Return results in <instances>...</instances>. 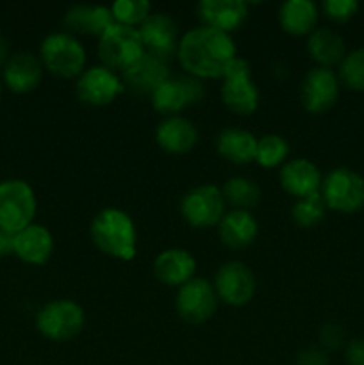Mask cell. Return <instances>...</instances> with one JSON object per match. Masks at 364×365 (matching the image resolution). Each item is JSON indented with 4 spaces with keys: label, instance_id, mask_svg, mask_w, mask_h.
Masks as SVG:
<instances>
[{
    "label": "cell",
    "instance_id": "cell-2",
    "mask_svg": "<svg viewBox=\"0 0 364 365\" xmlns=\"http://www.w3.org/2000/svg\"><path fill=\"white\" fill-rule=\"evenodd\" d=\"M89 237L95 248L111 259L131 262L138 255V230L134 220L118 207H106L93 216Z\"/></svg>",
    "mask_w": 364,
    "mask_h": 365
},
{
    "label": "cell",
    "instance_id": "cell-9",
    "mask_svg": "<svg viewBox=\"0 0 364 365\" xmlns=\"http://www.w3.org/2000/svg\"><path fill=\"white\" fill-rule=\"evenodd\" d=\"M227 202L221 187L213 184H202L189 189L181 200V216L186 223L196 230L218 227L225 216Z\"/></svg>",
    "mask_w": 364,
    "mask_h": 365
},
{
    "label": "cell",
    "instance_id": "cell-33",
    "mask_svg": "<svg viewBox=\"0 0 364 365\" xmlns=\"http://www.w3.org/2000/svg\"><path fill=\"white\" fill-rule=\"evenodd\" d=\"M321 11L328 20L335 24H346L359 11V2L357 0H325L321 2Z\"/></svg>",
    "mask_w": 364,
    "mask_h": 365
},
{
    "label": "cell",
    "instance_id": "cell-20",
    "mask_svg": "<svg viewBox=\"0 0 364 365\" xmlns=\"http://www.w3.org/2000/svg\"><path fill=\"white\" fill-rule=\"evenodd\" d=\"M196 259L182 248L163 250L153 260V274L168 287H182L195 278Z\"/></svg>",
    "mask_w": 364,
    "mask_h": 365
},
{
    "label": "cell",
    "instance_id": "cell-7",
    "mask_svg": "<svg viewBox=\"0 0 364 365\" xmlns=\"http://www.w3.org/2000/svg\"><path fill=\"white\" fill-rule=\"evenodd\" d=\"M38 202L31 184L20 178L0 182V230L14 235L32 225Z\"/></svg>",
    "mask_w": 364,
    "mask_h": 365
},
{
    "label": "cell",
    "instance_id": "cell-15",
    "mask_svg": "<svg viewBox=\"0 0 364 365\" xmlns=\"http://www.w3.org/2000/svg\"><path fill=\"white\" fill-rule=\"evenodd\" d=\"M138 31L146 53L159 57L166 63L177 56L181 36H178L177 21L170 14L152 13L139 25Z\"/></svg>",
    "mask_w": 364,
    "mask_h": 365
},
{
    "label": "cell",
    "instance_id": "cell-8",
    "mask_svg": "<svg viewBox=\"0 0 364 365\" xmlns=\"http://www.w3.org/2000/svg\"><path fill=\"white\" fill-rule=\"evenodd\" d=\"M86 324V312L74 299H54L36 314V328L52 342H68L77 337Z\"/></svg>",
    "mask_w": 364,
    "mask_h": 365
},
{
    "label": "cell",
    "instance_id": "cell-3",
    "mask_svg": "<svg viewBox=\"0 0 364 365\" xmlns=\"http://www.w3.org/2000/svg\"><path fill=\"white\" fill-rule=\"evenodd\" d=\"M43 68L61 78H77L86 70V48L68 31L52 32L39 46Z\"/></svg>",
    "mask_w": 364,
    "mask_h": 365
},
{
    "label": "cell",
    "instance_id": "cell-6",
    "mask_svg": "<svg viewBox=\"0 0 364 365\" xmlns=\"http://www.w3.org/2000/svg\"><path fill=\"white\" fill-rule=\"evenodd\" d=\"M320 195L327 210L355 214L364 209V177L346 166L328 171L321 182Z\"/></svg>",
    "mask_w": 364,
    "mask_h": 365
},
{
    "label": "cell",
    "instance_id": "cell-30",
    "mask_svg": "<svg viewBox=\"0 0 364 365\" xmlns=\"http://www.w3.org/2000/svg\"><path fill=\"white\" fill-rule=\"evenodd\" d=\"M325 214H327V207H325L320 192L295 200L291 207V220L300 228L318 227L325 220Z\"/></svg>",
    "mask_w": 364,
    "mask_h": 365
},
{
    "label": "cell",
    "instance_id": "cell-24",
    "mask_svg": "<svg viewBox=\"0 0 364 365\" xmlns=\"http://www.w3.org/2000/svg\"><path fill=\"white\" fill-rule=\"evenodd\" d=\"M43 77V63L31 52H18L9 57L4 66V82L14 93L32 91L39 86Z\"/></svg>",
    "mask_w": 364,
    "mask_h": 365
},
{
    "label": "cell",
    "instance_id": "cell-16",
    "mask_svg": "<svg viewBox=\"0 0 364 365\" xmlns=\"http://www.w3.org/2000/svg\"><path fill=\"white\" fill-rule=\"evenodd\" d=\"M323 182L320 168L309 159L296 157L278 168V184L295 200L318 195Z\"/></svg>",
    "mask_w": 364,
    "mask_h": 365
},
{
    "label": "cell",
    "instance_id": "cell-12",
    "mask_svg": "<svg viewBox=\"0 0 364 365\" xmlns=\"http://www.w3.org/2000/svg\"><path fill=\"white\" fill-rule=\"evenodd\" d=\"M341 82L330 68L314 66L303 75L300 82V102L309 114H323L330 110L339 100Z\"/></svg>",
    "mask_w": 364,
    "mask_h": 365
},
{
    "label": "cell",
    "instance_id": "cell-38",
    "mask_svg": "<svg viewBox=\"0 0 364 365\" xmlns=\"http://www.w3.org/2000/svg\"><path fill=\"white\" fill-rule=\"evenodd\" d=\"M7 61H9V43L0 34V68L6 66Z\"/></svg>",
    "mask_w": 364,
    "mask_h": 365
},
{
    "label": "cell",
    "instance_id": "cell-25",
    "mask_svg": "<svg viewBox=\"0 0 364 365\" xmlns=\"http://www.w3.org/2000/svg\"><path fill=\"white\" fill-rule=\"evenodd\" d=\"M257 141L259 138H256L252 132L245 130V128H225L216 138V152L227 163L245 166V164L256 163Z\"/></svg>",
    "mask_w": 364,
    "mask_h": 365
},
{
    "label": "cell",
    "instance_id": "cell-21",
    "mask_svg": "<svg viewBox=\"0 0 364 365\" xmlns=\"http://www.w3.org/2000/svg\"><path fill=\"white\" fill-rule=\"evenodd\" d=\"M170 77V68L166 61L159 59L156 56L145 53L132 68H128L125 73H121L125 88L131 89L136 95H148L163 84Z\"/></svg>",
    "mask_w": 364,
    "mask_h": 365
},
{
    "label": "cell",
    "instance_id": "cell-19",
    "mask_svg": "<svg viewBox=\"0 0 364 365\" xmlns=\"http://www.w3.org/2000/svg\"><path fill=\"white\" fill-rule=\"evenodd\" d=\"M156 143L170 155H184L198 143V128L184 116H166L157 125Z\"/></svg>",
    "mask_w": 364,
    "mask_h": 365
},
{
    "label": "cell",
    "instance_id": "cell-31",
    "mask_svg": "<svg viewBox=\"0 0 364 365\" xmlns=\"http://www.w3.org/2000/svg\"><path fill=\"white\" fill-rule=\"evenodd\" d=\"M109 7L116 24L134 29L152 14V6L146 0H116Z\"/></svg>",
    "mask_w": 364,
    "mask_h": 365
},
{
    "label": "cell",
    "instance_id": "cell-17",
    "mask_svg": "<svg viewBox=\"0 0 364 365\" xmlns=\"http://www.w3.org/2000/svg\"><path fill=\"white\" fill-rule=\"evenodd\" d=\"M195 11L202 25L231 36L248 18V4L243 0H202Z\"/></svg>",
    "mask_w": 364,
    "mask_h": 365
},
{
    "label": "cell",
    "instance_id": "cell-32",
    "mask_svg": "<svg viewBox=\"0 0 364 365\" xmlns=\"http://www.w3.org/2000/svg\"><path fill=\"white\" fill-rule=\"evenodd\" d=\"M338 77L341 86L352 91H364V46L346 52L345 59L339 64Z\"/></svg>",
    "mask_w": 364,
    "mask_h": 365
},
{
    "label": "cell",
    "instance_id": "cell-28",
    "mask_svg": "<svg viewBox=\"0 0 364 365\" xmlns=\"http://www.w3.org/2000/svg\"><path fill=\"white\" fill-rule=\"evenodd\" d=\"M223 198L228 205L239 210H252L261 202V187L248 177H232L221 187Z\"/></svg>",
    "mask_w": 364,
    "mask_h": 365
},
{
    "label": "cell",
    "instance_id": "cell-1",
    "mask_svg": "<svg viewBox=\"0 0 364 365\" xmlns=\"http://www.w3.org/2000/svg\"><path fill=\"white\" fill-rule=\"evenodd\" d=\"M175 57L186 75H191L198 81H221L227 68L238 57V48L231 34L198 25L181 36Z\"/></svg>",
    "mask_w": 364,
    "mask_h": 365
},
{
    "label": "cell",
    "instance_id": "cell-11",
    "mask_svg": "<svg viewBox=\"0 0 364 365\" xmlns=\"http://www.w3.org/2000/svg\"><path fill=\"white\" fill-rule=\"evenodd\" d=\"M218 302L214 285L207 278L195 277L177 289L175 310L188 324H203L214 316Z\"/></svg>",
    "mask_w": 364,
    "mask_h": 365
},
{
    "label": "cell",
    "instance_id": "cell-10",
    "mask_svg": "<svg viewBox=\"0 0 364 365\" xmlns=\"http://www.w3.org/2000/svg\"><path fill=\"white\" fill-rule=\"evenodd\" d=\"M206 96V88L203 82L198 78L191 77V75H170L156 91L152 93L150 100H152V107L157 113L166 116H178L182 110L188 107L195 106V103L202 102Z\"/></svg>",
    "mask_w": 364,
    "mask_h": 365
},
{
    "label": "cell",
    "instance_id": "cell-13",
    "mask_svg": "<svg viewBox=\"0 0 364 365\" xmlns=\"http://www.w3.org/2000/svg\"><path fill=\"white\" fill-rule=\"evenodd\" d=\"M125 91L123 78L116 71L102 66L86 68L75 82V95L82 103L103 107L113 103Z\"/></svg>",
    "mask_w": 364,
    "mask_h": 365
},
{
    "label": "cell",
    "instance_id": "cell-26",
    "mask_svg": "<svg viewBox=\"0 0 364 365\" xmlns=\"http://www.w3.org/2000/svg\"><path fill=\"white\" fill-rule=\"evenodd\" d=\"M307 52L321 68H334L341 64L346 56L345 39L339 32L328 27H316L307 36Z\"/></svg>",
    "mask_w": 364,
    "mask_h": 365
},
{
    "label": "cell",
    "instance_id": "cell-36",
    "mask_svg": "<svg viewBox=\"0 0 364 365\" xmlns=\"http://www.w3.org/2000/svg\"><path fill=\"white\" fill-rule=\"evenodd\" d=\"M345 359L348 365H364V339H352L345 346Z\"/></svg>",
    "mask_w": 364,
    "mask_h": 365
},
{
    "label": "cell",
    "instance_id": "cell-29",
    "mask_svg": "<svg viewBox=\"0 0 364 365\" xmlns=\"http://www.w3.org/2000/svg\"><path fill=\"white\" fill-rule=\"evenodd\" d=\"M289 143L278 134H266L257 141L256 163L266 170H275L288 163Z\"/></svg>",
    "mask_w": 364,
    "mask_h": 365
},
{
    "label": "cell",
    "instance_id": "cell-39",
    "mask_svg": "<svg viewBox=\"0 0 364 365\" xmlns=\"http://www.w3.org/2000/svg\"><path fill=\"white\" fill-rule=\"evenodd\" d=\"M0 96H2V84H0Z\"/></svg>",
    "mask_w": 364,
    "mask_h": 365
},
{
    "label": "cell",
    "instance_id": "cell-5",
    "mask_svg": "<svg viewBox=\"0 0 364 365\" xmlns=\"http://www.w3.org/2000/svg\"><path fill=\"white\" fill-rule=\"evenodd\" d=\"M96 52L102 66L116 73H125L146 53L138 29L121 24H114L100 36Z\"/></svg>",
    "mask_w": 364,
    "mask_h": 365
},
{
    "label": "cell",
    "instance_id": "cell-22",
    "mask_svg": "<svg viewBox=\"0 0 364 365\" xmlns=\"http://www.w3.org/2000/svg\"><path fill=\"white\" fill-rule=\"evenodd\" d=\"M64 27L68 32H75V34H86V36H100L113 27L114 21L113 13H111L109 6H88V4H79V6L70 7L64 13L63 18Z\"/></svg>",
    "mask_w": 364,
    "mask_h": 365
},
{
    "label": "cell",
    "instance_id": "cell-35",
    "mask_svg": "<svg viewBox=\"0 0 364 365\" xmlns=\"http://www.w3.org/2000/svg\"><path fill=\"white\" fill-rule=\"evenodd\" d=\"M330 364V356L328 351H325L320 346H309L298 351L295 359V365H328Z\"/></svg>",
    "mask_w": 364,
    "mask_h": 365
},
{
    "label": "cell",
    "instance_id": "cell-37",
    "mask_svg": "<svg viewBox=\"0 0 364 365\" xmlns=\"http://www.w3.org/2000/svg\"><path fill=\"white\" fill-rule=\"evenodd\" d=\"M9 253H13V235L0 230V259H4Z\"/></svg>",
    "mask_w": 364,
    "mask_h": 365
},
{
    "label": "cell",
    "instance_id": "cell-18",
    "mask_svg": "<svg viewBox=\"0 0 364 365\" xmlns=\"http://www.w3.org/2000/svg\"><path fill=\"white\" fill-rule=\"evenodd\" d=\"M54 235L46 227L38 223L29 225L27 228L13 235V253L25 264L43 266L50 260L54 253Z\"/></svg>",
    "mask_w": 364,
    "mask_h": 365
},
{
    "label": "cell",
    "instance_id": "cell-27",
    "mask_svg": "<svg viewBox=\"0 0 364 365\" xmlns=\"http://www.w3.org/2000/svg\"><path fill=\"white\" fill-rule=\"evenodd\" d=\"M320 7L310 0H288L278 7V24L289 36H309L316 31Z\"/></svg>",
    "mask_w": 364,
    "mask_h": 365
},
{
    "label": "cell",
    "instance_id": "cell-23",
    "mask_svg": "<svg viewBox=\"0 0 364 365\" xmlns=\"http://www.w3.org/2000/svg\"><path fill=\"white\" fill-rule=\"evenodd\" d=\"M218 235L223 246L231 250H245L259 235V223L250 210L232 209L225 212L218 225Z\"/></svg>",
    "mask_w": 364,
    "mask_h": 365
},
{
    "label": "cell",
    "instance_id": "cell-4",
    "mask_svg": "<svg viewBox=\"0 0 364 365\" xmlns=\"http://www.w3.org/2000/svg\"><path fill=\"white\" fill-rule=\"evenodd\" d=\"M220 96L223 106L238 116H250L259 109L261 93L252 78V66L245 57H236L221 77Z\"/></svg>",
    "mask_w": 364,
    "mask_h": 365
},
{
    "label": "cell",
    "instance_id": "cell-34",
    "mask_svg": "<svg viewBox=\"0 0 364 365\" xmlns=\"http://www.w3.org/2000/svg\"><path fill=\"white\" fill-rule=\"evenodd\" d=\"M318 339H320V348H323L325 351H335V349L345 348V346L348 344L345 330H343L339 324L334 323L323 324V327L320 328Z\"/></svg>",
    "mask_w": 364,
    "mask_h": 365
},
{
    "label": "cell",
    "instance_id": "cell-14",
    "mask_svg": "<svg viewBox=\"0 0 364 365\" xmlns=\"http://www.w3.org/2000/svg\"><path fill=\"white\" fill-rule=\"evenodd\" d=\"M214 291L218 299L228 307H245L253 299L257 280L253 271L239 260L221 264L214 277Z\"/></svg>",
    "mask_w": 364,
    "mask_h": 365
}]
</instances>
